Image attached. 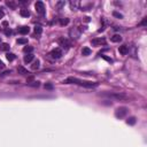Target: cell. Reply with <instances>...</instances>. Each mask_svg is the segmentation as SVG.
Here are the masks:
<instances>
[{
	"instance_id": "cell-1",
	"label": "cell",
	"mask_w": 147,
	"mask_h": 147,
	"mask_svg": "<svg viewBox=\"0 0 147 147\" xmlns=\"http://www.w3.org/2000/svg\"><path fill=\"white\" fill-rule=\"evenodd\" d=\"M64 84H77V85H79V86H84V87H95L98 86V83L95 82H87V80H82V79H78L76 77H69L67 79L63 82Z\"/></svg>"
},
{
	"instance_id": "cell-2",
	"label": "cell",
	"mask_w": 147,
	"mask_h": 147,
	"mask_svg": "<svg viewBox=\"0 0 147 147\" xmlns=\"http://www.w3.org/2000/svg\"><path fill=\"white\" fill-rule=\"evenodd\" d=\"M35 7H36L37 13L39 14L40 16H45L46 9H45V5H44L43 1H37V2L35 3Z\"/></svg>"
},
{
	"instance_id": "cell-3",
	"label": "cell",
	"mask_w": 147,
	"mask_h": 147,
	"mask_svg": "<svg viewBox=\"0 0 147 147\" xmlns=\"http://www.w3.org/2000/svg\"><path fill=\"white\" fill-rule=\"evenodd\" d=\"M127 114H128V108H125V107H120L115 110V116L117 118H123Z\"/></svg>"
},
{
	"instance_id": "cell-4",
	"label": "cell",
	"mask_w": 147,
	"mask_h": 147,
	"mask_svg": "<svg viewBox=\"0 0 147 147\" xmlns=\"http://www.w3.org/2000/svg\"><path fill=\"white\" fill-rule=\"evenodd\" d=\"M104 95H107L109 98H114L116 100H124V99H128V97L123 93H104Z\"/></svg>"
},
{
	"instance_id": "cell-5",
	"label": "cell",
	"mask_w": 147,
	"mask_h": 147,
	"mask_svg": "<svg viewBox=\"0 0 147 147\" xmlns=\"http://www.w3.org/2000/svg\"><path fill=\"white\" fill-rule=\"evenodd\" d=\"M50 55L53 57V59H60V57L62 56V50H61V48H55V50H53L51 52Z\"/></svg>"
},
{
	"instance_id": "cell-6",
	"label": "cell",
	"mask_w": 147,
	"mask_h": 147,
	"mask_svg": "<svg viewBox=\"0 0 147 147\" xmlns=\"http://www.w3.org/2000/svg\"><path fill=\"white\" fill-rule=\"evenodd\" d=\"M91 44L93 46H101V45H105L106 44V39L105 38H95L91 41Z\"/></svg>"
},
{
	"instance_id": "cell-7",
	"label": "cell",
	"mask_w": 147,
	"mask_h": 147,
	"mask_svg": "<svg viewBox=\"0 0 147 147\" xmlns=\"http://www.w3.org/2000/svg\"><path fill=\"white\" fill-rule=\"evenodd\" d=\"M69 34H70V37L71 38H76V39H78L80 36V31L77 29V28H74V29H71L70 31H69Z\"/></svg>"
},
{
	"instance_id": "cell-8",
	"label": "cell",
	"mask_w": 147,
	"mask_h": 147,
	"mask_svg": "<svg viewBox=\"0 0 147 147\" xmlns=\"http://www.w3.org/2000/svg\"><path fill=\"white\" fill-rule=\"evenodd\" d=\"M59 44H60V46L63 47V48H69V47H70V41L68 39H64V38L59 39Z\"/></svg>"
},
{
	"instance_id": "cell-9",
	"label": "cell",
	"mask_w": 147,
	"mask_h": 147,
	"mask_svg": "<svg viewBox=\"0 0 147 147\" xmlns=\"http://www.w3.org/2000/svg\"><path fill=\"white\" fill-rule=\"evenodd\" d=\"M118 52H120L122 55H127V54L129 53V47H128L127 45H122V46H120V48H118Z\"/></svg>"
},
{
	"instance_id": "cell-10",
	"label": "cell",
	"mask_w": 147,
	"mask_h": 147,
	"mask_svg": "<svg viewBox=\"0 0 147 147\" xmlns=\"http://www.w3.org/2000/svg\"><path fill=\"white\" fill-rule=\"evenodd\" d=\"M29 31H30L29 27H21L20 29H18V32H20L21 35H28Z\"/></svg>"
},
{
	"instance_id": "cell-11",
	"label": "cell",
	"mask_w": 147,
	"mask_h": 147,
	"mask_svg": "<svg viewBox=\"0 0 147 147\" xmlns=\"http://www.w3.org/2000/svg\"><path fill=\"white\" fill-rule=\"evenodd\" d=\"M17 71H18V74L23 75V76H27V75H29V71H28L25 68H23V67H18V68H17Z\"/></svg>"
},
{
	"instance_id": "cell-12",
	"label": "cell",
	"mask_w": 147,
	"mask_h": 147,
	"mask_svg": "<svg viewBox=\"0 0 147 147\" xmlns=\"http://www.w3.org/2000/svg\"><path fill=\"white\" fill-rule=\"evenodd\" d=\"M6 3H7V6H8V7H10L12 9H16L17 3L15 2V1H13V0H8V1H7Z\"/></svg>"
},
{
	"instance_id": "cell-13",
	"label": "cell",
	"mask_w": 147,
	"mask_h": 147,
	"mask_svg": "<svg viewBox=\"0 0 147 147\" xmlns=\"http://www.w3.org/2000/svg\"><path fill=\"white\" fill-rule=\"evenodd\" d=\"M110 39H111V41H113V43H120L121 40H122V37H121L120 35H114V36L111 37Z\"/></svg>"
},
{
	"instance_id": "cell-14",
	"label": "cell",
	"mask_w": 147,
	"mask_h": 147,
	"mask_svg": "<svg viewBox=\"0 0 147 147\" xmlns=\"http://www.w3.org/2000/svg\"><path fill=\"white\" fill-rule=\"evenodd\" d=\"M34 55H32V54H28V55H25V56H24V62H25V63H30L31 61L34 60Z\"/></svg>"
},
{
	"instance_id": "cell-15",
	"label": "cell",
	"mask_w": 147,
	"mask_h": 147,
	"mask_svg": "<svg viewBox=\"0 0 147 147\" xmlns=\"http://www.w3.org/2000/svg\"><path fill=\"white\" fill-rule=\"evenodd\" d=\"M92 53V51L89 48V47H84L83 50H82V54H83L84 56H87V55H90Z\"/></svg>"
},
{
	"instance_id": "cell-16",
	"label": "cell",
	"mask_w": 147,
	"mask_h": 147,
	"mask_svg": "<svg viewBox=\"0 0 147 147\" xmlns=\"http://www.w3.org/2000/svg\"><path fill=\"white\" fill-rule=\"evenodd\" d=\"M20 14H21V16H23V17H29L30 16V12H29L28 9H21Z\"/></svg>"
},
{
	"instance_id": "cell-17",
	"label": "cell",
	"mask_w": 147,
	"mask_h": 147,
	"mask_svg": "<svg viewBox=\"0 0 147 147\" xmlns=\"http://www.w3.org/2000/svg\"><path fill=\"white\" fill-rule=\"evenodd\" d=\"M39 67H40V61H39V60L34 61V63H32V66H31V68H32L34 70H37V69H39Z\"/></svg>"
},
{
	"instance_id": "cell-18",
	"label": "cell",
	"mask_w": 147,
	"mask_h": 147,
	"mask_svg": "<svg viewBox=\"0 0 147 147\" xmlns=\"http://www.w3.org/2000/svg\"><path fill=\"white\" fill-rule=\"evenodd\" d=\"M127 124H129V125H133V124H136V117H133V116L129 117V118L127 120Z\"/></svg>"
},
{
	"instance_id": "cell-19",
	"label": "cell",
	"mask_w": 147,
	"mask_h": 147,
	"mask_svg": "<svg viewBox=\"0 0 147 147\" xmlns=\"http://www.w3.org/2000/svg\"><path fill=\"white\" fill-rule=\"evenodd\" d=\"M41 32H43V29H41V27H39V25H37L36 28H35V34H36V36H40L41 35Z\"/></svg>"
},
{
	"instance_id": "cell-20",
	"label": "cell",
	"mask_w": 147,
	"mask_h": 147,
	"mask_svg": "<svg viewBox=\"0 0 147 147\" xmlns=\"http://www.w3.org/2000/svg\"><path fill=\"white\" fill-rule=\"evenodd\" d=\"M0 50H1V51H5V52H6V51L9 50V45H8L7 43H2L1 45H0Z\"/></svg>"
},
{
	"instance_id": "cell-21",
	"label": "cell",
	"mask_w": 147,
	"mask_h": 147,
	"mask_svg": "<svg viewBox=\"0 0 147 147\" xmlns=\"http://www.w3.org/2000/svg\"><path fill=\"white\" fill-rule=\"evenodd\" d=\"M17 44L25 45V44H28V39L27 38H18V39H17Z\"/></svg>"
},
{
	"instance_id": "cell-22",
	"label": "cell",
	"mask_w": 147,
	"mask_h": 147,
	"mask_svg": "<svg viewBox=\"0 0 147 147\" xmlns=\"http://www.w3.org/2000/svg\"><path fill=\"white\" fill-rule=\"evenodd\" d=\"M28 85H29V86H31V87H38L40 85L39 84V82H29V83H28Z\"/></svg>"
},
{
	"instance_id": "cell-23",
	"label": "cell",
	"mask_w": 147,
	"mask_h": 147,
	"mask_svg": "<svg viewBox=\"0 0 147 147\" xmlns=\"http://www.w3.org/2000/svg\"><path fill=\"white\" fill-rule=\"evenodd\" d=\"M23 51L25 52V53H29V54H31V52L34 51V47H31V46H25L23 48Z\"/></svg>"
},
{
	"instance_id": "cell-24",
	"label": "cell",
	"mask_w": 147,
	"mask_h": 147,
	"mask_svg": "<svg viewBox=\"0 0 147 147\" xmlns=\"http://www.w3.org/2000/svg\"><path fill=\"white\" fill-rule=\"evenodd\" d=\"M78 6V1H70V7L71 9H76Z\"/></svg>"
},
{
	"instance_id": "cell-25",
	"label": "cell",
	"mask_w": 147,
	"mask_h": 147,
	"mask_svg": "<svg viewBox=\"0 0 147 147\" xmlns=\"http://www.w3.org/2000/svg\"><path fill=\"white\" fill-rule=\"evenodd\" d=\"M6 56H7V60H8V61H13L14 59H15V55H14L13 53H8Z\"/></svg>"
},
{
	"instance_id": "cell-26",
	"label": "cell",
	"mask_w": 147,
	"mask_h": 147,
	"mask_svg": "<svg viewBox=\"0 0 147 147\" xmlns=\"http://www.w3.org/2000/svg\"><path fill=\"white\" fill-rule=\"evenodd\" d=\"M113 15L115 17H118V18H122V17H123V15H122V14H120L118 12H113Z\"/></svg>"
},
{
	"instance_id": "cell-27",
	"label": "cell",
	"mask_w": 147,
	"mask_h": 147,
	"mask_svg": "<svg viewBox=\"0 0 147 147\" xmlns=\"http://www.w3.org/2000/svg\"><path fill=\"white\" fill-rule=\"evenodd\" d=\"M45 89H46V90H52V89H53V85L50 83H47V84H45Z\"/></svg>"
},
{
	"instance_id": "cell-28",
	"label": "cell",
	"mask_w": 147,
	"mask_h": 147,
	"mask_svg": "<svg viewBox=\"0 0 147 147\" xmlns=\"http://www.w3.org/2000/svg\"><path fill=\"white\" fill-rule=\"evenodd\" d=\"M5 35H6V36H10V35H12V30L8 29V28H6V29H5Z\"/></svg>"
},
{
	"instance_id": "cell-29",
	"label": "cell",
	"mask_w": 147,
	"mask_h": 147,
	"mask_svg": "<svg viewBox=\"0 0 147 147\" xmlns=\"http://www.w3.org/2000/svg\"><path fill=\"white\" fill-rule=\"evenodd\" d=\"M69 23V20L68 18H66V20H61V24L62 25H66V24H68Z\"/></svg>"
},
{
	"instance_id": "cell-30",
	"label": "cell",
	"mask_w": 147,
	"mask_h": 147,
	"mask_svg": "<svg viewBox=\"0 0 147 147\" xmlns=\"http://www.w3.org/2000/svg\"><path fill=\"white\" fill-rule=\"evenodd\" d=\"M56 5H57V7H59V8H61L62 6H64V1H59Z\"/></svg>"
},
{
	"instance_id": "cell-31",
	"label": "cell",
	"mask_w": 147,
	"mask_h": 147,
	"mask_svg": "<svg viewBox=\"0 0 147 147\" xmlns=\"http://www.w3.org/2000/svg\"><path fill=\"white\" fill-rule=\"evenodd\" d=\"M3 16H5V13H3L2 8H0V18H2Z\"/></svg>"
},
{
	"instance_id": "cell-32",
	"label": "cell",
	"mask_w": 147,
	"mask_h": 147,
	"mask_svg": "<svg viewBox=\"0 0 147 147\" xmlns=\"http://www.w3.org/2000/svg\"><path fill=\"white\" fill-rule=\"evenodd\" d=\"M146 23H147V18L145 17L144 20H143V22H141V25H146Z\"/></svg>"
},
{
	"instance_id": "cell-33",
	"label": "cell",
	"mask_w": 147,
	"mask_h": 147,
	"mask_svg": "<svg viewBox=\"0 0 147 147\" xmlns=\"http://www.w3.org/2000/svg\"><path fill=\"white\" fill-rule=\"evenodd\" d=\"M5 68V64H3V62L1 60H0V69H3Z\"/></svg>"
},
{
	"instance_id": "cell-34",
	"label": "cell",
	"mask_w": 147,
	"mask_h": 147,
	"mask_svg": "<svg viewBox=\"0 0 147 147\" xmlns=\"http://www.w3.org/2000/svg\"><path fill=\"white\" fill-rule=\"evenodd\" d=\"M102 57H104V59H106L107 61H109V62H113V60H111V59H109V57H107V56H105V55H102Z\"/></svg>"
},
{
	"instance_id": "cell-35",
	"label": "cell",
	"mask_w": 147,
	"mask_h": 147,
	"mask_svg": "<svg viewBox=\"0 0 147 147\" xmlns=\"http://www.w3.org/2000/svg\"><path fill=\"white\" fill-rule=\"evenodd\" d=\"M8 74H10V70L9 71H5V73L2 74V76H6V75H8Z\"/></svg>"
}]
</instances>
